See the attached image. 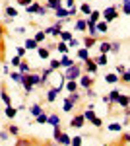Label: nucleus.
I'll list each match as a JSON object with an SVG mask.
<instances>
[{
  "mask_svg": "<svg viewBox=\"0 0 130 146\" xmlns=\"http://www.w3.org/2000/svg\"><path fill=\"white\" fill-rule=\"evenodd\" d=\"M39 8H41V4H37V2H31L29 6H25L27 14H37V12H39Z\"/></svg>",
  "mask_w": 130,
  "mask_h": 146,
  "instance_id": "4be33fe9",
  "label": "nucleus"
},
{
  "mask_svg": "<svg viewBox=\"0 0 130 146\" xmlns=\"http://www.w3.org/2000/svg\"><path fill=\"white\" fill-rule=\"evenodd\" d=\"M49 68L58 70V68H60V60H58V58H53V60H51V64H49Z\"/></svg>",
  "mask_w": 130,
  "mask_h": 146,
  "instance_id": "de8ad7c7",
  "label": "nucleus"
},
{
  "mask_svg": "<svg viewBox=\"0 0 130 146\" xmlns=\"http://www.w3.org/2000/svg\"><path fill=\"white\" fill-rule=\"evenodd\" d=\"M47 117H49V115H45V113H41V115H37V117H35V123L45 125V123H47Z\"/></svg>",
  "mask_w": 130,
  "mask_h": 146,
  "instance_id": "37998d69",
  "label": "nucleus"
},
{
  "mask_svg": "<svg viewBox=\"0 0 130 146\" xmlns=\"http://www.w3.org/2000/svg\"><path fill=\"white\" fill-rule=\"evenodd\" d=\"M122 72H126V68L122 66V64H119V66H117V74H119V76H120Z\"/></svg>",
  "mask_w": 130,
  "mask_h": 146,
  "instance_id": "680f3d73",
  "label": "nucleus"
},
{
  "mask_svg": "<svg viewBox=\"0 0 130 146\" xmlns=\"http://www.w3.org/2000/svg\"><path fill=\"white\" fill-rule=\"evenodd\" d=\"M62 76H64V80H76V78H80V76H82V66H80L78 62H74L72 66L66 68V72L62 74Z\"/></svg>",
  "mask_w": 130,
  "mask_h": 146,
  "instance_id": "f03ea898",
  "label": "nucleus"
},
{
  "mask_svg": "<svg viewBox=\"0 0 130 146\" xmlns=\"http://www.w3.org/2000/svg\"><path fill=\"white\" fill-rule=\"evenodd\" d=\"M56 142H58L60 146H68L70 144V136L66 135V133H60V136L56 138Z\"/></svg>",
  "mask_w": 130,
  "mask_h": 146,
  "instance_id": "f3484780",
  "label": "nucleus"
},
{
  "mask_svg": "<svg viewBox=\"0 0 130 146\" xmlns=\"http://www.w3.org/2000/svg\"><path fill=\"white\" fill-rule=\"evenodd\" d=\"M58 37H60V41H66V43H68V41L72 39V33H70V31H64V29H62Z\"/></svg>",
  "mask_w": 130,
  "mask_h": 146,
  "instance_id": "e433bc0d",
  "label": "nucleus"
},
{
  "mask_svg": "<svg viewBox=\"0 0 130 146\" xmlns=\"http://www.w3.org/2000/svg\"><path fill=\"white\" fill-rule=\"evenodd\" d=\"M113 103H119L120 107L124 109V107H128V105H130V96H122V94H119V96H117V100L113 101Z\"/></svg>",
  "mask_w": 130,
  "mask_h": 146,
  "instance_id": "6e6552de",
  "label": "nucleus"
},
{
  "mask_svg": "<svg viewBox=\"0 0 130 146\" xmlns=\"http://www.w3.org/2000/svg\"><path fill=\"white\" fill-rule=\"evenodd\" d=\"M111 51H113V53H119L120 51V43L119 41H113V43H111Z\"/></svg>",
  "mask_w": 130,
  "mask_h": 146,
  "instance_id": "864d4df0",
  "label": "nucleus"
},
{
  "mask_svg": "<svg viewBox=\"0 0 130 146\" xmlns=\"http://www.w3.org/2000/svg\"><path fill=\"white\" fill-rule=\"evenodd\" d=\"M4 14H6V18H8V20H14V18L18 16V10H16V8H12V6H6Z\"/></svg>",
  "mask_w": 130,
  "mask_h": 146,
  "instance_id": "a211bd4d",
  "label": "nucleus"
},
{
  "mask_svg": "<svg viewBox=\"0 0 130 146\" xmlns=\"http://www.w3.org/2000/svg\"><path fill=\"white\" fill-rule=\"evenodd\" d=\"M93 60H95V64H97V66H105V64L109 62V60H107V55H99L97 58H93Z\"/></svg>",
  "mask_w": 130,
  "mask_h": 146,
  "instance_id": "c85d7f7f",
  "label": "nucleus"
},
{
  "mask_svg": "<svg viewBox=\"0 0 130 146\" xmlns=\"http://www.w3.org/2000/svg\"><path fill=\"white\" fill-rule=\"evenodd\" d=\"M53 72H54L53 68H45V70H43V74H41V86H45V84L49 82V76H51Z\"/></svg>",
  "mask_w": 130,
  "mask_h": 146,
  "instance_id": "dca6fc26",
  "label": "nucleus"
},
{
  "mask_svg": "<svg viewBox=\"0 0 130 146\" xmlns=\"http://www.w3.org/2000/svg\"><path fill=\"white\" fill-rule=\"evenodd\" d=\"M99 51H101V55H107L109 51H111V43L109 41H101L99 43Z\"/></svg>",
  "mask_w": 130,
  "mask_h": 146,
  "instance_id": "b1692460",
  "label": "nucleus"
},
{
  "mask_svg": "<svg viewBox=\"0 0 130 146\" xmlns=\"http://www.w3.org/2000/svg\"><path fill=\"white\" fill-rule=\"evenodd\" d=\"M68 100L72 101V103H78V101H80V94H78V92H70Z\"/></svg>",
  "mask_w": 130,
  "mask_h": 146,
  "instance_id": "a18cd8bd",
  "label": "nucleus"
},
{
  "mask_svg": "<svg viewBox=\"0 0 130 146\" xmlns=\"http://www.w3.org/2000/svg\"><path fill=\"white\" fill-rule=\"evenodd\" d=\"M66 90L68 92H78V82L76 80H66Z\"/></svg>",
  "mask_w": 130,
  "mask_h": 146,
  "instance_id": "bb28decb",
  "label": "nucleus"
},
{
  "mask_svg": "<svg viewBox=\"0 0 130 146\" xmlns=\"http://www.w3.org/2000/svg\"><path fill=\"white\" fill-rule=\"evenodd\" d=\"M74 105H76V103H72V101L66 98V100H64V105H62V107H64V111H66V113H70L72 109H74Z\"/></svg>",
  "mask_w": 130,
  "mask_h": 146,
  "instance_id": "4c0bfd02",
  "label": "nucleus"
},
{
  "mask_svg": "<svg viewBox=\"0 0 130 146\" xmlns=\"http://www.w3.org/2000/svg\"><path fill=\"white\" fill-rule=\"evenodd\" d=\"M76 29H78V31H86V29H87L86 20H78V22H76Z\"/></svg>",
  "mask_w": 130,
  "mask_h": 146,
  "instance_id": "58836bf2",
  "label": "nucleus"
},
{
  "mask_svg": "<svg viewBox=\"0 0 130 146\" xmlns=\"http://www.w3.org/2000/svg\"><path fill=\"white\" fill-rule=\"evenodd\" d=\"M58 94H60V88H51L49 94H47V101H49V103H53V101L58 98Z\"/></svg>",
  "mask_w": 130,
  "mask_h": 146,
  "instance_id": "9b49d317",
  "label": "nucleus"
},
{
  "mask_svg": "<svg viewBox=\"0 0 130 146\" xmlns=\"http://www.w3.org/2000/svg\"><path fill=\"white\" fill-rule=\"evenodd\" d=\"M37 55L41 56V58H49V56H51V49H49V47L39 45V47H37Z\"/></svg>",
  "mask_w": 130,
  "mask_h": 146,
  "instance_id": "ddd939ff",
  "label": "nucleus"
},
{
  "mask_svg": "<svg viewBox=\"0 0 130 146\" xmlns=\"http://www.w3.org/2000/svg\"><path fill=\"white\" fill-rule=\"evenodd\" d=\"M0 98H2V101H4L6 105H12L10 94H8V90H6V84H0Z\"/></svg>",
  "mask_w": 130,
  "mask_h": 146,
  "instance_id": "1a4fd4ad",
  "label": "nucleus"
},
{
  "mask_svg": "<svg viewBox=\"0 0 130 146\" xmlns=\"http://www.w3.org/2000/svg\"><path fill=\"white\" fill-rule=\"evenodd\" d=\"M103 103H111V98L109 96H103Z\"/></svg>",
  "mask_w": 130,
  "mask_h": 146,
  "instance_id": "338daca9",
  "label": "nucleus"
},
{
  "mask_svg": "<svg viewBox=\"0 0 130 146\" xmlns=\"http://www.w3.org/2000/svg\"><path fill=\"white\" fill-rule=\"evenodd\" d=\"M54 14H56V18H60V20H64V18H68V8H56L54 10Z\"/></svg>",
  "mask_w": 130,
  "mask_h": 146,
  "instance_id": "5701e85b",
  "label": "nucleus"
},
{
  "mask_svg": "<svg viewBox=\"0 0 130 146\" xmlns=\"http://www.w3.org/2000/svg\"><path fill=\"white\" fill-rule=\"evenodd\" d=\"M29 70H31V68H29V62L22 58V62H20V72H22V74H27Z\"/></svg>",
  "mask_w": 130,
  "mask_h": 146,
  "instance_id": "72a5a7b5",
  "label": "nucleus"
},
{
  "mask_svg": "<svg viewBox=\"0 0 130 146\" xmlns=\"http://www.w3.org/2000/svg\"><path fill=\"white\" fill-rule=\"evenodd\" d=\"M45 37H47V33H45V31H37V33H35V37H33V39H35V41H37V43H43V41H45Z\"/></svg>",
  "mask_w": 130,
  "mask_h": 146,
  "instance_id": "a19ab883",
  "label": "nucleus"
},
{
  "mask_svg": "<svg viewBox=\"0 0 130 146\" xmlns=\"http://www.w3.org/2000/svg\"><path fill=\"white\" fill-rule=\"evenodd\" d=\"M101 16H103L105 22L109 23V22H113V20H117L120 14H119V8H117V6H109V8H105V10L101 12Z\"/></svg>",
  "mask_w": 130,
  "mask_h": 146,
  "instance_id": "20e7f679",
  "label": "nucleus"
},
{
  "mask_svg": "<svg viewBox=\"0 0 130 146\" xmlns=\"http://www.w3.org/2000/svg\"><path fill=\"white\" fill-rule=\"evenodd\" d=\"M8 136H10L8 131H2V133H0V138H2V140H8Z\"/></svg>",
  "mask_w": 130,
  "mask_h": 146,
  "instance_id": "bf43d9fd",
  "label": "nucleus"
},
{
  "mask_svg": "<svg viewBox=\"0 0 130 146\" xmlns=\"http://www.w3.org/2000/svg\"><path fill=\"white\" fill-rule=\"evenodd\" d=\"M10 78L14 80V82H18V84H20V82H22V72H12Z\"/></svg>",
  "mask_w": 130,
  "mask_h": 146,
  "instance_id": "09e8293b",
  "label": "nucleus"
},
{
  "mask_svg": "<svg viewBox=\"0 0 130 146\" xmlns=\"http://www.w3.org/2000/svg\"><path fill=\"white\" fill-rule=\"evenodd\" d=\"M20 62H22V56H14V58H12V66H20Z\"/></svg>",
  "mask_w": 130,
  "mask_h": 146,
  "instance_id": "6e6d98bb",
  "label": "nucleus"
},
{
  "mask_svg": "<svg viewBox=\"0 0 130 146\" xmlns=\"http://www.w3.org/2000/svg\"><path fill=\"white\" fill-rule=\"evenodd\" d=\"M119 82H120V84H130V72H128V70L122 72V74L119 76Z\"/></svg>",
  "mask_w": 130,
  "mask_h": 146,
  "instance_id": "f704fd0d",
  "label": "nucleus"
},
{
  "mask_svg": "<svg viewBox=\"0 0 130 146\" xmlns=\"http://www.w3.org/2000/svg\"><path fill=\"white\" fill-rule=\"evenodd\" d=\"M95 27H97V33H107L109 31V23L107 22H97Z\"/></svg>",
  "mask_w": 130,
  "mask_h": 146,
  "instance_id": "6ab92c4d",
  "label": "nucleus"
},
{
  "mask_svg": "<svg viewBox=\"0 0 130 146\" xmlns=\"http://www.w3.org/2000/svg\"><path fill=\"white\" fill-rule=\"evenodd\" d=\"M86 94H87V98H95V92L91 90V88H87V90H86Z\"/></svg>",
  "mask_w": 130,
  "mask_h": 146,
  "instance_id": "e2e57ef3",
  "label": "nucleus"
},
{
  "mask_svg": "<svg viewBox=\"0 0 130 146\" xmlns=\"http://www.w3.org/2000/svg\"><path fill=\"white\" fill-rule=\"evenodd\" d=\"M62 6V0H47V10H56Z\"/></svg>",
  "mask_w": 130,
  "mask_h": 146,
  "instance_id": "2eb2a0df",
  "label": "nucleus"
},
{
  "mask_svg": "<svg viewBox=\"0 0 130 146\" xmlns=\"http://www.w3.org/2000/svg\"><path fill=\"white\" fill-rule=\"evenodd\" d=\"M47 123L49 125H60V117H58V115H49V117H47Z\"/></svg>",
  "mask_w": 130,
  "mask_h": 146,
  "instance_id": "473e14b6",
  "label": "nucleus"
},
{
  "mask_svg": "<svg viewBox=\"0 0 130 146\" xmlns=\"http://www.w3.org/2000/svg\"><path fill=\"white\" fill-rule=\"evenodd\" d=\"M25 51H27L25 47H16V55H18V56H22V58L25 56Z\"/></svg>",
  "mask_w": 130,
  "mask_h": 146,
  "instance_id": "5fc2aeb1",
  "label": "nucleus"
},
{
  "mask_svg": "<svg viewBox=\"0 0 130 146\" xmlns=\"http://www.w3.org/2000/svg\"><path fill=\"white\" fill-rule=\"evenodd\" d=\"M78 45H80V43H78V39H74V37L68 41V47H72V49H74V47H78Z\"/></svg>",
  "mask_w": 130,
  "mask_h": 146,
  "instance_id": "4d7b16f0",
  "label": "nucleus"
},
{
  "mask_svg": "<svg viewBox=\"0 0 130 146\" xmlns=\"http://www.w3.org/2000/svg\"><path fill=\"white\" fill-rule=\"evenodd\" d=\"M93 82H95V78H91L89 74H86V76H80V84H82V86H84L86 90L93 86Z\"/></svg>",
  "mask_w": 130,
  "mask_h": 146,
  "instance_id": "9d476101",
  "label": "nucleus"
},
{
  "mask_svg": "<svg viewBox=\"0 0 130 146\" xmlns=\"http://www.w3.org/2000/svg\"><path fill=\"white\" fill-rule=\"evenodd\" d=\"M6 27L4 23H0V62L6 60Z\"/></svg>",
  "mask_w": 130,
  "mask_h": 146,
  "instance_id": "7ed1b4c3",
  "label": "nucleus"
},
{
  "mask_svg": "<svg viewBox=\"0 0 130 146\" xmlns=\"http://www.w3.org/2000/svg\"><path fill=\"white\" fill-rule=\"evenodd\" d=\"M20 84L25 88V92H27V94H31L33 86H41V76H39V74H31V72L22 74V82H20Z\"/></svg>",
  "mask_w": 130,
  "mask_h": 146,
  "instance_id": "f257e3e1",
  "label": "nucleus"
},
{
  "mask_svg": "<svg viewBox=\"0 0 130 146\" xmlns=\"http://www.w3.org/2000/svg\"><path fill=\"white\" fill-rule=\"evenodd\" d=\"M72 64H74V60H72L68 55H62V58H60V66L68 68V66H72Z\"/></svg>",
  "mask_w": 130,
  "mask_h": 146,
  "instance_id": "412c9836",
  "label": "nucleus"
},
{
  "mask_svg": "<svg viewBox=\"0 0 130 146\" xmlns=\"http://www.w3.org/2000/svg\"><path fill=\"white\" fill-rule=\"evenodd\" d=\"M82 115L86 117V121H91V119L95 117V111H93V105H89V107H87V109H86L84 113H82Z\"/></svg>",
  "mask_w": 130,
  "mask_h": 146,
  "instance_id": "393cba45",
  "label": "nucleus"
},
{
  "mask_svg": "<svg viewBox=\"0 0 130 146\" xmlns=\"http://www.w3.org/2000/svg\"><path fill=\"white\" fill-rule=\"evenodd\" d=\"M99 18H101V12H99V10H91L89 18H87V23H97Z\"/></svg>",
  "mask_w": 130,
  "mask_h": 146,
  "instance_id": "4468645a",
  "label": "nucleus"
},
{
  "mask_svg": "<svg viewBox=\"0 0 130 146\" xmlns=\"http://www.w3.org/2000/svg\"><path fill=\"white\" fill-rule=\"evenodd\" d=\"M47 6H41V8H39V12H37V14H39V16H45V14H47Z\"/></svg>",
  "mask_w": 130,
  "mask_h": 146,
  "instance_id": "052dcab7",
  "label": "nucleus"
},
{
  "mask_svg": "<svg viewBox=\"0 0 130 146\" xmlns=\"http://www.w3.org/2000/svg\"><path fill=\"white\" fill-rule=\"evenodd\" d=\"M16 2H18L20 6H29V4H31L33 0H16Z\"/></svg>",
  "mask_w": 130,
  "mask_h": 146,
  "instance_id": "13d9d810",
  "label": "nucleus"
},
{
  "mask_svg": "<svg viewBox=\"0 0 130 146\" xmlns=\"http://www.w3.org/2000/svg\"><path fill=\"white\" fill-rule=\"evenodd\" d=\"M119 146H126V144H124V142H120V144H119Z\"/></svg>",
  "mask_w": 130,
  "mask_h": 146,
  "instance_id": "774afa93",
  "label": "nucleus"
},
{
  "mask_svg": "<svg viewBox=\"0 0 130 146\" xmlns=\"http://www.w3.org/2000/svg\"><path fill=\"white\" fill-rule=\"evenodd\" d=\"M60 133H62V129H60V125H54L53 127V138L56 140L58 136H60Z\"/></svg>",
  "mask_w": 130,
  "mask_h": 146,
  "instance_id": "c03bdc74",
  "label": "nucleus"
},
{
  "mask_svg": "<svg viewBox=\"0 0 130 146\" xmlns=\"http://www.w3.org/2000/svg\"><path fill=\"white\" fill-rule=\"evenodd\" d=\"M105 82H109V84H117V82H119V74H115V72L107 74V76H105Z\"/></svg>",
  "mask_w": 130,
  "mask_h": 146,
  "instance_id": "c756f323",
  "label": "nucleus"
},
{
  "mask_svg": "<svg viewBox=\"0 0 130 146\" xmlns=\"http://www.w3.org/2000/svg\"><path fill=\"white\" fill-rule=\"evenodd\" d=\"M78 58H80V60H86V58H89V49H86V47L78 49Z\"/></svg>",
  "mask_w": 130,
  "mask_h": 146,
  "instance_id": "aec40b11",
  "label": "nucleus"
},
{
  "mask_svg": "<svg viewBox=\"0 0 130 146\" xmlns=\"http://www.w3.org/2000/svg\"><path fill=\"white\" fill-rule=\"evenodd\" d=\"M60 31H62V22H58V23H54V25H51L45 33H49V35H53V37H58L60 35Z\"/></svg>",
  "mask_w": 130,
  "mask_h": 146,
  "instance_id": "0eeeda50",
  "label": "nucleus"
},
{
  "mask_svg": "<svg viewBox=\"0 0 130 146\" xmlns=\"http://www.w3.org/2000/svg\"><path fill=\"white\" fill-rule=\"evenodd\" d=\"M84 68H86L87 74H95V72H97V64H95V60H93L91 56L84 60Z\"/></svg>",
  "mask_w": 130,
  "mask_h": 146,
  "instance_id": "39448f33",
  "label": "nucleus"
},
{
  "mask_svg": "<svg viewBox=\"0 0 130 146\" xmlns=\"http://www.w3.org/2000/svg\"><path fill=\"white\" fill-rule=\"evenodd\" d=\"M80 10H82V14H86V16H89V14H91V6H89L87 2H84V4L80 6Z\"/></svg>",
  "mask_w": 130,
  "mask_h": 146,
  "instance_id": "79ce46f5",
  "label": "nucleus"
},
{
  "mask_svg": "<svg viewBox=\"0 0 130 146\" xmlns=\"http://www.w3.org/2000/svg\"><path fill=\"white\" fill-rule=\"evenodd\" d=\"M25 49H27V51H29V49H37V47H39V43H37V41H35V39H27V41H25Z\"/></svg>",
  "mask_w": 130,
  "mask_h": 146,
  "instance_id": "c9c22d12",
  "label": "nucleus"
},
{
  "mask_svg": "<svg viewBox=\"0 0 130 146\" xmlns=\"http://www.w3.org/2000/svg\"><path fill=\"white\" fill-rule=\"evenodd\" d=\"M16 115H18V109L12 107V105H6V117H8V119H14Z\"/></svg>",
  "mask_w": 130,
  "mask_h": 146,
  "instance_id": "cd10ccee",
  "label": "nucleus"
},
{
  "mask_svg": "<svg viewBox=\"0 0 130 146\" xmlns=\"http://www.w3.org/2000/svg\"><path fill=\"white\" fill-rule=\"evenodd\" d=\"M54 49H58V51H60L62 55H66L70 47H68V43H66V41H58V45H54Z\"/></svg>",
  "mask_w": 130,
  "mask_h": 146,
  "instance_id": "a878e982",
  "label": "nucleus"
},
{
  "mask_svg": "<svg viewBox=\"0 0 130 146\" xmlns=\"http://www.w3.org/2000/svg\"><path fill=\"white\" fill-rule=\"evenodd\" d=\"M122 14L130 16V0H122Z\"/></svg>",
  "mask_w": 130,
  "mask_h": 146,
  "instance_id": "ea45409f",
  "label": "nucleus"
},
{
  "mask_svg": "<svg viewBox=\"0 0 130 146\" xmlns=\"http://www.w3.org/2000/svg\"><path fill=\"white\" fill-rule=\"evenodd\" d=\"M120 142L130 144V133H122V135H120Z\"/></svg>",
  "mask_w": 130,
  "mask_h": 146,
  "instance_id": "603ef678",
  "label": "nucleus"
},
{
  "mask_svg": "<svg viewBox=\"0 0 130 146\" xmlns=\"http://www.w3.org/2000/svg\"><path fill=\"white\" fill-rule=\"evenodd\" d=\"M93 45H97V37L86 35V37H84V47H86V49H91Z\"/></svg>",
  "mask_w": 130,
  "mask_h": 146,
  "instance_id": "f8f14e48",
  "label": "nucleus"
},
{
  "mask_svg": "<svg viewBox=\"0 0 130 146\" xmlns=\"http://www.w3.org/2000/svg\"><path fill=\"white\" fill-rule=\"evenodd\" d=\"M89 123L93 125V127H101V125H103V119H101V117H97V115H95V117H93V119H91V121H89Z\"/></svg>",
  "mask_w": 130,
  "mask_h": 146,
  "instance_id": "49530a36",
  "label": "nucleus"
},
{
  "mask_svg": "<svg viewBox=\"0 0 130 146\" xmlns=\"http://www.w3.org/2000/svg\"><path fill=\"white\" fill-rule=\"evenodd\" d=\"M66 6H68V8H72V6H76V4H74V0H66Z\"/></svg>",
  "mask_w": 130,
  "mask_h": 146,
  "instance_id": "0e129e2a",
  "label": "nucleus"
},
{
  "mask_svg": "<svg viewBox=\"0 0 130 146\" xmlns=\"http://www.w3.org/2000/svg\"><path fill=\"white\" fill-rule=\"evenodd\" d=\"M70 144H72V146H82V136H74V138H70Z\"/></svg>",
  "mask_w": 130,
  "mask_h": 146,
  "instance_id": "3c124183",
  "label": "nucleus"
},
{
  "mask_svg": "<svg viewBox=\"0 0 130 146\" xmlns=\"http://www.w3.org/2000/svg\"><path fill=\"white\" fill-rule=\"evenodd\" d=\"M8 133L14 135V136H18V135H20V129H18L16 125H10V127H8Z\"/></svg>",
  "mask_w": 130,
  "mask_h": 146,
  "instance_id": "8fccbe9b",
  "label": "nucleus"
},
{
  "mask_svg": "<svg viewBox=\"0 0 130 146\" xmlns=\"http://www.w3.org/2000/svg\"><path fill=\"white\" fill-rule=\"evenodd\" d=\"M122 127H124V125H120V123H111L107 129L111 131V133H120V131H122Z\"/></svg>",
  "mask_w": 130,
  "mask_h": 146,
  "instance_id": "2f4dec72",
  "label": "nucleus"
},
{
  "mask_svg": "<svg viewBox=\"0 0 130 146\" xmlns=\"http://www.w3.org/2000/svg\"><path fill=\"white\" fill-rule=\"evenodd\" d=\"M29 111H31V115H33V117H37V115H41V113H43V109H41V105H39V103H33Z\"/></svg>",
  "mask_w": 130,
  "mask_h": 146,
  "instance_id": "7c9ffc66",
  "label": "nucleus"
},
{
  "mask_svg": "<svg viewBox=\"0 0 130 146\" xmlns=\"http://www.w3.org/2000/svg\"><path fill=\"white\" fill-rule=\"evenodd\" d=\"M45 146H60V144H58V142L54 140V142H45Z\"/></svg>",
  "mask_w": 130,
  "mask_h": 146,
  "instance_id": "69168bd1",
  "label": "nucleus"
},
{
  "mask_svg": "<svg viewBox=\"0 0 130 146\" xmlns=\"http://www.w3.org/2000/svg\"><path fill=\"white\" fill-rule=\"evenodd\" d=\"M84 123H86V117H84L82 113H78V115H74V117H72L70 127H74V129H82V127H84Z\"/></svg>",
  "mask_w": 130,
  "mask_h": 146,
  "instance_id": "423d86ee",
  "label": "nucleus"
}]
</instances>
